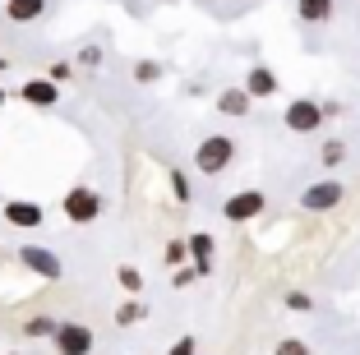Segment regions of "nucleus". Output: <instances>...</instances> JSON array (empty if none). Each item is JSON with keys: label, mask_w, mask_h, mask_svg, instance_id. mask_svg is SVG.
<instances>
[{"label": "nucleus", "mask_w": 360, "mask_h": 355, "mask_svg": "<svg viewBox=\"0 0 360 355\" xmlns=\"http://www.w3.org/2000/svg\"><path fill=\"white\" fill-rule=\"evenodd\" d=\"M148 314V304H139V300H125V304H116V323L120 328H129V323H139Z\"/></svg>", "instance_id": "obj_17"}, {"label": "nucleus", "mask_w": 360, "mask_h": 355, "mask_svg": "<svg viewBox=\"0 0 360 355\" xmlns=\"http://www.w3.org/2000/svg\"><path fill=\"white\" fill-rule=\"evenodd\" d=\"M5 102H10V93H5V84H0V111H5Z\"/></svg>", "instance_id": "obj_27"}, {"label": "nucleus", "mask_w": 360, "mask_h": 355, "mask_svg": "<svg viewBox=\"0 0 360 355\" xmlns=\"http://www.w3.org/2000/svg\"><path fill=\"white\" fill-rule=\"evenodd\" d=\"M333 10H338V0H296L300 23H328Z\"/></svg>", "instance_id": "obj_13"}, {"label": "nucleus", "mask_w": 360, "mask_h": 355, "mask_svg": "<svg viewBox=\"0 0 360 355\" xmlns=\"http://www.w3.org/2000/svg\"><path fill=\"white\" fill-rule=\"evenodd\" d=\"M319 162H323V167H342V162H347V143H342V138H323V148H319Z\"/></svg>", "instance_id": "obj_15"}, {"label": "nucleus", "mask_w": 360, "mask_h": 355, "mask_svg": "<svg viewBox=\"0 0 360 355\" xmlns=\"http://www.w3.org/2000/svg\"><path fill=\"white\" fill-rule=\"evenodd\" d=\"M46 5H51V0H5V19L10 23H37L46 14Z\"/></svg>", "instance_id": "obj_12"}, {"label": "nucleus", "mask_w": 360, "mask_h": 355, "mask_svg": "<svg viewBox=\"0 0 360 355\" xmlns=\"http://www.w3.org/2000/svg\"><path fill=\"white\" fill-rule=\"evenodd\" d=\"M60 212L75 221V226H88V221L102 217V194H97L93 185H75V189L60 199Z\"/></svg>", "instance_id": "obj_3"}, {"label": "nucleus", "mask_w": 360, "mask_h": 355, "mask_svg": "<svg viewBox=\"0 0 360 355\" xmlns=\"http://www.w3.org/2000/svg\"><path fill=\"white\" fill-rule=\"evenodd\" d=\"M19 97L28 106H37V111H46V106H56L60 102V84H51V79H28V84H19Z\"/></svg>", "instance_id": "obj_10"}, {"label": "nucleus", "mask_w": 360, "mask_h": 355, "mask_svg": "<svg viewBox=\"0 0 360 355\" xmlns=\"http://www.w3.org/2000/svg\"><path fill=\"white\" fill-rule=\"evenodd\" d=\"M23 333H28V337H51V333H56V318H46V314H32L28 323H23Z\"/></svg>", "instance_id": "obj_18"}, {"label": "nucleus", "mask_w": 360, "mask_h": 355, "mask_svg": "<svg viewBox=\"0 0 360 355\" xmlns=\"http://www.w3.org/2000/svg\"><path fill=\"white\" fill-rule=\"evenodd\" d=\"M323 120H328V115H323V106H319L314 97H291L286 111H282V125L291 129V134H319Z\"/></svg>", "instance_id": "obj_2"}, {"label": "nucleus", "mask_w": 360, "mask_h": 355, "mask_svg": "<svg viewBox=\"0 0 360 355\" xmlns=\"http://www.w3.org/2000/svg\"><path fill=\"white\" fill-rule=\"evenodd\" d=\"M231 162H236V138L231 134H208L194 148V171H203V176H222Z\"/></svg>", "instance_id": "obj_1"}, {"label": "nucleus", "mask_w": 360, "mask_h": 355, "mask_svg": "<svg viewBox=\"0 0 360 355\" xmlns=\"http://www.w3.org/2000/svg\"><path fill=\"white\" fill-rule=\"evenodd\" d=\"M167 263L176 268V263H185V240H171L167 245Z\"/></svg>", "instance_id": "obj_25"}, {"label": "nucleus", "mask_w": 360, "mask_h": 355, "mask_svg": "<svg viewBox=\"0 0 360 355\" xmlns=\"http://www.w3.org/2000/svg\"><path fill=\"white\" fill-rule=\"evenodd\" d=\"M70 74H75V65H70V60H56V65H51V74H46V79H51V84H65V79H70Z\"/></svg>", "instance_id": "obj_23"}, {"label": "nucleus", "mask_w": 360, "mask_h": 355, "mask_svg": "<svg viewBox=\"0 0 360 355\" xmlns=\"http://www.w3.org/2000/svg\"><path fill=\"white\" fill-rule=\"evenodd\" d=\"M162 79V65L158 60H139L134 65V84H158Z\"/></svg>", "instance_id": "obj_20"}, {"label": "nucleus", "mask_w": 360, "mask_h": 355, "mask_svg": "<svg viewBox=\"0 0 360 355\" xmlns=\"http://www.w3.org/2000/svg\"><path fill=\"white\" fill-rule=\"evenodd\" d=\"M10 355H19V351H10Z\"/></svg>", "instance_id": "obj_29"}, {"label": "nucleus", "mask_w": 360, "mask_h": 355, "mask_svg": "<svg viewBox=\"0 0 360 355\" xmlns=\"http://www.w3.org/2000/svg\"><path fill=\"white\" fill-rule=\"evenodd\" d=\"M116 282H120V291L139 295V291H143V272H139L134 263H120V268H116Z\"/></svg>", "instance_id": "obj_16"}, {"label": "nucleus", "mask_w": 360, "mask_h": 355, "mask_svg": "<svg viewBox=\"0 0 360 355\" xmlns=\"http://www.w3.org/2000/svg\"><path fill=\"white\" fill-rule=\"evenodd\" d=\"M5 70H10V60H5V56H0V74H5Z\"/></svg>", "instance_id": "obj_28"}, {"label": "nucleus", "mask_w": 360, "mask_h": 355, "mask_svg": "<svg viewBox=\"0 0 360 355\" xmlns=\"http://www.w3.org/2000/svg\"><path fill=\"white\" fill-rule=\"evenodd\" d=\"M46 342L56 346V355H93L97 337L88 323H56V333L46 337Z\"/></svg>", "instance_id": "obj_4"}, {"label": "nucleus", "mask_w": 360, "mask_h": 355, "mask_svg": "<svg viewBox=\"0 0 360 355\" xmlns=\"http://www.w3.org/2000/svg\"><path fill=\"white\" fill-rule=\"evenodd\" d=\"M342 199H347V185H342V180H314V185H305V194H300V208L305 212H333Z\"/></svg>", "instance_id": "obj_6"}, {"label": "nucleus", "mask_w": 360, "mask_h": 355, "mask_svg": "<svg viewBox=\"0 0 360 355\" xmlns=\"http://www.w3.org/2000/svg\"><path fill=\"white\" fill-rule=\"evenodd\" d=\"M171 199H176V203H190L194 199V194H190V180L180 176V171H171Z\"/></svg>", "instance_id": "obj_21"}, {"label": "nucleus", "mask_w": 360, "mask_h": 355, "mask_svg": "<svg viewBox=\"0 0 360 355\" xmlns=\"http://www.w3.org/2000/svg\"><path fill=\"white\" fill-rule=\"evenodd\" d=\"M185 254H190L194 263H212V235L208 231H190V235H185Z\"/></svg>", "instance_id": "obj_14"}, {"label": "nucleus", "mask_w": 360, "mask_h": 355, "mask_svg": "<svg viewBox=\"0 0 360 355\" xmlns=\"http://www.w3.org/2000/svg\"><path fill=\"white\" fill-rule=\"evenodd\" d=\"M273 355H309V342L305 337H282V342L273 346Z\"/></svg>", "instance_id": "obj_19"}, {"label": "nucleus", "mask_w": 360, "mask_h": 355, "mask_svg": "<svg viewBox=\"0 0 360 355\" xmlns=\"http://www.w3.org/2000/svg\"><path fill=\"white\" fill-rule=\"evenodd\" d=\"M286 309H291V314H309V309H314V300H309L305 291H286Z\"/></svg>", "instance_id": "obj_22"}, {"label": "nucleus", "mask_w": 360, "mask_h": 355, "mask_svg": "<svg viewBox=\"0 0 360 355\" xmlns=\"http://www.w3.org/2000/svg\"><path fill=\"white\" fill-rule=\"evenodd\" d=\"M19 263L32 272V277H42V282H60L65 277V259L56 250H46V245H23Z\"/></svg>", "instance_id": "obj_5"}, {"label": "nucleus", "mask_w": 360, "mask_h": 355, "mask_svg": "<svg viewBox=\"0 0 360 355\" xmlns=\"http://www.w3.org/2000/svg\"><path fill=\"white\" fill-rule=\"evenodd\" d=\"M79 65L97 70V65H102V46H84V51H79Z\"/></svg>", "instance_id": "obj_24"}, {"label": "nucleus", "mask_w": 360, "mask_h": 355, "mask_svg": "<svg viewBox=\"0 0 360 355\" xmlns=\"http://www.w3.org/2000/svg\"><path fill=\"white\" fill-rule=\"evenodd\" d=\"M264 208H268V194L240 189V194H231V199L222 203V217L226 221H255V217H264Z\"/></svg>", "instance_id": "obj_7"}, {"label": "nucleus", "mask_w": 360, "mask_h": 355, "mask_svg": "<svg viewBox=\"0 0 360 355\" xmlns=\"http://www.w3.org/2000/svg\"><path fill=\"white\" fill-rule=\"evenodd\" d=\"M0 212H5V221H10L14 231H42V221H46V208L32 203V199H10Z\"/></svg>", "instance_id": "obj_9"}, {"label": "nucleus", "mask_w": 360, "mask_h": 355, "mask_svg": "<svg viewBox=\"0 0 360 355\" xmlns=\"http://www.w3.org/2000/svg\"><path fill=\"white\" fill-rule=\"evenodd\" d=\"M250 106H255V97L245 93L240 84H231V88H222V93H217V111L231 115V120H245V115H250Z\"/></svg>", "instance_id": "obj_11"}, {"label": "nucleus", "mask_w": 360, "mask_h": 355, "mask_svg": "<svg viewBox=\"0 0 360 355\" xmlns=\"http://www.w3.org/2000/svg\"><path fill=\"white\" fill-rule=\"evenodd\" d=\"M171 355H199V346H194V337H180V342L171 346Z\"/></svg>", "instance_id": "obj_26"}, {"label": "nucleus", "mask_w": 360, "mask_h": 355, "mask_svg": "<svg viewBox=\"0 0 360 355\" xmlns=\"http://www.w3.org/2000/svg\"><path fill=\"white\" fill-rule=\"evenodd\" d=\"M240 88H245L250 97H255V102H268V97L282 93V79H277L273 65H250V74L240 79Z\"/></svg>", "instance_id": "obj_8"}]
</instances>
